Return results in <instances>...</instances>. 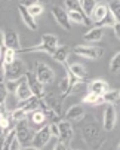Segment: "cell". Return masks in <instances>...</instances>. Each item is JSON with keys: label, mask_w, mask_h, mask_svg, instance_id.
I'll return each instance as SVG.
<instances>
[{"label": "cell", "mask_w": 120, "mask_h": 150, "mask_svg": "<svg viewBox=\"0 0 120 150\" xmlns=\"http://www.w3.org/2000/svg\"><path fill=\"white\" fill-rule=\"evenodd\" d=\"M82 126H80V134H82V140L91 150H98L101 149L102 144L105 143V135L104 129L96 123L93 117L85 116L82 119Z\"/></svg>", "instance_id": "6da1fadb"}, {"label": "cell", "mask_w": 120, "mask_h": 150, "mask_svg": "<svg viewBox=\"0 0 120 150\" xmlns=\"http://www.w3.org/2000/svg\"><path fill=\"white\" fill-rule=\"evenodd\" d=\"M40 109H49L58 113L59 116H62V98L58 97L56 92H45V95L40 98Z\"/></svg>", "instance_id": "7a4b0ae2"}, {"label": "cell", "mask_w": 120, "mask_h": 150, "mask_svg": "<svg viewBox=\"0 0 120 150\" xmlns=\"http://www.w3.org/2000/svg\"><path fill=\"white\" fill-rule=\"evenodd\" d=\"M58 46V37L55 34H43L42 36V40L37 46H30L27 49H22V52H36V51H42V52H46V54H52L55 51V48Z\"/></svg>", "instance_id": "3957f363"}, {"label": "cell", "mask_w": 120, "mask_h": 150, "mask_svg": "<svg viewBox=\"0 0 120 150\" xmlns=\"http://www.w3.org/2000/svg\"><path fill=\"white\" fill-rule=\"evenodd\" d=\"M33 135H34V134H33V131H31V128L25 123V120L16 122V125H15V137H16V140L19 141L21 147L31 146Z\"/></svg>", "instance_id": "277c9868"}, {"label": "cell", "mask_w": 120, "mask_h": 150, "mask_svg": "<svg viewBox=\"0 0 120 150\" xmlns=\"http://www.w3.org/2000/svg\"><path fill=\"white\" fill-rule=\"evenodd\" d=\"M34 74H36V77L39 79V82L43 83L45 86H46V85H51V83L55 80V73H53V70L48 66L46 62H43V61H37V62H36Z\"/></svg>", "instance_id": "5b68a950"}, {"label": "cell", "mask_w": 120, "mask_h": 150, "mask_svg": "<svg viewBox=\"0 0 120 150\" xmlns=\"http://www.w3.org/2000/svg\"><path fill=\"white\" fill-rule=\"evenodd\" d=\"M73 52L79 57H83L88 59H98L104 55V49L99 46H92V45H77L74 46Z\"/></svg>", "instance_id": "8992f818"}, {"label": "cell", "mask_w": 120, "mask_h": 150, "mask_svg": "<svg viewBox=\"0 0 120 150\" xmlns=\"http://www.w3.org/2000/svg\"><path fill=\"white\" fill-rule=\"evenodd\" d=\"M27 69H25V64L22 59H15L13 62H11L9 66L5 67V76L8 77V80H15V79H21L24 77Z\"/></svg>", "instance_id": "52a82bcc"}, {"label": "cell", "mask_w": 120, "mask_h": 150, "mask_svg": "<svg viewBox=\"0 0 120 150\" xmlns=\"http://www.w3.org/2000/svg\"><path fill=\"white\" fill-rule=\"evenodd\" d=\"M24 77H25V82H27V85H28L31 94H33L34 97H37V98H42V97L45 95L46 89H45V85L39 82V79L36 77L34 71H25Z\"/></svg>", "instance_id": "ba28073f"}, {"label": "cell", "mask_w": 120, "mask_h": 150, "mask_svg": "<svg viewBox=\"0 0 120 150\" xmlns=\"http://www.w3.org/2000/svg\"><path fill=\"white\" fill-rule=\"evenodd\" d=\"M117 123V112H116V105L108 104L104 110V122H102V129L105 132H111Z\"/></svg>", "instance_id": "9c48e42d"}, {"label": "cell", "mask_w": 120, "mask_h": 150, "mask_svg": "<svg viewBox=\"0 0 120 150\" xmlns=\"http://www.w3.org/2000/svg\"><path fill=\"white\" fill-rule=\"evenodd\" d=\"M51 12H52V16L55 19V23L59 27L64 28L65 31H70L71 30V23H70V18H68V13H67L65 9L58 8V6H52Z\"/></svg>", "instance_id": "30bf717a"}, {"label": "cell", "mask_w": 120, "mask_h": 150, "mask_svg": "<svg viewBox=\"0 0 120 150\" xmlns=\"http://www.w3.org/2000/svg\"><path fill=\"white\" fill-rule=\"evenodd\" d=\"M51 138H52V137H51V134H49V128L45 125V126H42V128H39L37 132L33 135L31 146H33V147H37V149H42V147H45V146L49 143Z\"/></svg>", "instance_id": "8fae6325"}, {"label": "cell", "mask_w": 120, "mask_h": 150, "mask_svg": "<svg viewBox=\"0 0 120 150\" xmlns=\"http://www.w3.org/2000/svg\"><path fill=\"white\" fill-rule=\"evenodd\" d=\"M58 131H59V135H58V140L59 141H65V143H71L73 137H74V129L68 120H64L61 119L58 123Z\"/></svg>", "instance_id": "7c38bea8"}, {"label": "cell", "mask_w": 120, "mask_h": 150, "mask_svg": "<svg viewBox=\"0 0 120 150\" xmlns=\"http://www.w3.org/2000/svg\"><path fill=\"white\" fill-rule=\"evenodd\" d=\"M3 46L6 49L12 51H21V42H19V36L15 30H8L5 31V40H3Z\"/></svg>", "instance_id": "4fadbf2b"}, {"label": "cell", "mask_w": 120, "mask_h": 150, "mask_svg": "<svg viewBox=\"0 0 120 150\" xmlns=\"http://www.w3.org/2000/svg\"><path fill=\"white\" fill-rule=\"evenodd\" d=\"M62 66L79 80H88L89 79V71L86 70V67L83 66V64H80V62H73L70 64V66H67V64H62Z\"/></svg>", "instance_id": "5bb4252c"}, {"label": "cell", "mask_w": 120, "mask_h": 150, "mask_svg": "<svg viewBox=\"0 0 120 150\" xmlns=\"http://www.w3.org/2000/svg\"><path fill=\"white\" fill-rule=\"evenodd\" d=\"M85 109L80 104H74L71 105L70 109L65 112L64 115V120H68V122H82V119L85 117Z\"/></svg>", "instance_id": "9a60e30c"}, {"label": "cell", "mask_w": 120, "mask_h": 150, "mask_svg": "<svg viewBox=\"0 0 120 150\" xmlns=\"http://www.w3.org/2000/svg\"><path fill=\"white\" fill-rule=\"evenodd\" d=\"M108 6L105 2H101V3H96L93 11H92V15H91V21H93L95 24H98L99 21H102L107 15H108Z\"/></svg>", "instance_id": "2e32d148"}, {"label": "cell", "mask_w": 120, "mask_h": 150, "mask_svg": "<svg viewBox=\"0 0 120 150\" xmlns=\"http://www.w3.org/2000/svg\"><path fill=\"white\" fill-rule=\"evenodd\" d=\"M68 55H70V46L68 45H58L55 48V51L51 54V57L55 61H58L59 64H65Z\"/></svg>", "instance_id": "e0dca14e"}, {"label": "cell", "mask_w": 120, "mask_h": 150, "mask_svg": "<svg viewBox=\"0 0 120 150\" xmlns=\"http://www.w3.org/2000/svg\"><path fill=\"white\" fill-rule=\"evenodd\" d=\"M18 12H19V16H21L22 23H24V24L28 27V30L36 31V30H37V23H36V18H33V16L28 13L27 8H24V6H21V5H18Z\"/></svg>", "instance_id": "ac0fdd59"}, {"label": "cell", "mask_w": 120, "mask_h": 150, "mask_svg": "<svg viewBox=\"0 0 120 150\" xmlns=\"http://www.w3.org/2000/svg\"><path fill=\"white\" fill-rule=\"evenodd\" d=\"M19 107L27 113V115H30V113H33V112H36V110H39L40 109V98H37V97H30L28 100H25V101H21L19 103Z\"/></svg>", "instance_id": "d6986e66"}, {"label": "cell", "mask_w": 120, "mask_h": 150, "mask_svg": "<svg viewBox=\"0 0 120 150\" xmlns=\"http://www.w3.org/2000/svg\"><path fill=\"white\" fill-rule=\"evenodd\" d=\"M107 89H110V86H108V83L105 80H102V79L92 80L88 85V91L89 92H93V94H98V95H102Z\"/></svg>", "instance_id": "ffe728a7"}, {"label": "cell", "mask_w": 120, "mask_h": 150, "mask_svg": "<svg viewBox=\"0 0 120 150\" xmlns=\"http://www.w3.org/2000/svg\"><path fill=\"white\" fill-rule=\"evenodd\" d=\"M67 13H68V18H70V23L82 24V25H91L92 24L91 18H88L82 11H71V12H67Z\"/></svg>", "instance_id": "44dd1931"}, {"label": "cell", "mask_w": 120, "mask_h": 150, "mask_svg": "<svg viewBox=\"0 0 120 150\" xmlns=\"http://www.w3.org/2000/svg\"><path fill=\"white\" fill-rule=\"evenodd\" d=\"M70 86H71V83H70V71L67 70V76H64L58 83V92H59V97H61L62 100L70 95Z\"/></svg>", "instance_id": "7402d4cb"}, {"label": "cell", "mask_w": 120, "mask_h": 150, "mask_svg": "<svg viewBox=\"0 0 120 150\" xmlns=\"http://www.w3.org/2000/svg\"><path fill=\"white\" fill-rule=\"evenodd\" d=\"M102 36H104V30L101 27H92L83 34V40H86V42H99V40H102Z\"/></svg>", "instance_id": "603a6c76"}, {"label": "cell", "mask_w": 120, "mask_h": 150, "mask_svg": "<svg viewBox=\"0 0 120 150\" xmlns=\"http://www.w3.org/2000/svg\"><path fill=\"white\" fill-rule=\"evenodd\" d=\"M28 116H30V123H31V126H36V128L45 126V123H46V116H45L43 110L39 109V110L30 113Z\"/></svg>", "instance_id": "cb8c5ba5"}, {"label": "cell", "mask_w": 120, "mask_h": 150, "mask_svg": "<svg viewBox=\"0 0 120 150\" xmlns=\"http://www.w3.org/2000/svg\"><path fill=\"white\" fill-rule=\"evenodd\" d=\"M15 95H16V98H18L19 101H25V100H28L30 97H33V94H31V91H30V88H28L25 79L19 83V86H18L16 91H15Z\"/></svg>", "instance_id": "d4e9b609"}, {"label": "cell", "mask_w": 120, "mask_h": 150, "mask_svg": "<svg viewBox=\"0 0 120 150\" xmlns=\"http://www.w3.org/2000/svg\"><path fill=\"white\" fill-rule=\"evenodd\" d=\"M101 97H102V101H104V103L116 105V104L119 103L120 92H119V89H107V91H105Z\"/></svg>", "instance_id": "484cf974"}, {"label": "cell", "mask_w": 120, "mask_h": 150, "mask_svg": "<svg viewBox=\"0 0 120 150\" xmlns=\"http://www.w3.org/2000/svg\"><path fill=\"white\" fill-rule=\"evenodd\" d=\"M16 51H12V49H3V52H2V55H0V61H2V64L6 67V66H9L11 62H13L15 59H16Z\"/></svg>", "instance_id": "4316f807"}, {"label": "cell", "mask_w": 120, "mask_h": 150, "mask_svg": "<svg viewBox=\"0 0 120 150\" xmlns=\"http://www.w3.org/2000/svg\"><path fill=\"white\" fill-rule=\"evenodd\" d=\"M82 101H83V103H86V104H91V105H99V104H102V103H104L101 95L93 94V92H89V91H88V94L83 97V100H82Z\"/></svg>", "instance_id": "83f0119b"}, {"label": "cell", "mask_w": 120, "mask_h": 150, "mask_svg": "<svg viewBox=\"0 0 120 150\" xmlns=\"http://www.w3.org/2000/svg\"><path fill=\"white\" fill-rule=\"evenodd\" d=\"M107 6H108V12L111 13V16L119 21V18H120V0H108Z\"/></svg>", "instance_id": "f1b7e54d"}, {"label": "cell", "mask_w": 120, "mask_h": 150, "mask_svg": "<svg viewBox=\"0 0 120 150\" xmlns=\"http://www.w3.org/2000/svg\"><path fill=\"white\" fill-rule=\"evenodd\" d=\"M95 5H96L95 0H80V9H82V12H83L88 18H91Z\"/></svg>", "instance_id": "f546056e"}, {"label": "cell", "mask_w": 120, "mask_h": 150, "mask_svg": "<svg viewBox=\"0 0 120 150\" xmlns=\"http://www.w3.org/2000/svg\"><path fill=\"white\" fill-rule=\"evenodd\" d=\"M85 89H88V83L85 80H76L74 83H71V86H70V95L79 94V92H82Z\"/></svg>", "instance_id": "4dcf8cb0"}, {"label": "cell", "mask_w": 120, "mask_h": 150, "mask_svg": "<svg viewBox=\"0 0 120 150\" xmlns=\"http://www.w3.org/2000/svg\"><path fill=\"white\" fill-rule=\"evenodd\" d=\"M11 117H12L13 122H21V120H27L28 115L21 109V107H18V109H15V110L11 113Z\"/></svg>", "instance_id": "1f68e13d"}, {"label": "cell", "mask_w": 120, "mask_h": 150, "mask_svg": "<svg viewBox=\"0 0 120 150\" xmlns=\"http://www.w3.org/2000/svg\"><path fill=\"white\" fill-rule=\"evenodd\" d=\"M119 70H120V52L117 51L110 61V71L116 74V73H119Z\"/></svg>", "instance_id": "d6a6232c"}, {"label": "cell", "mask_w": 120, "mask_h": 150, "mask_svg": "<svg viewBox=\"0 0 120 150\" xmlns=\"http://www.w3.org/2000/svg\"><path fill=\"white\" fill-rule=\"evenodd\" d=\"M25 77H21V79H15V80H6L5 82V88L8 92H15L16 88L19 86V83H21Z\"/></svg>", "instance_id": "836d02e7"}, {"label": "cell", "mask_w": 120, "mask_h": 150, "mask_svg": "<svg viewBox=\"0 0 120 150\" xmlns=\"http://www.w3.org/2000/svg\"><path fill=\"white\" fill-rule=\"evenodd\" d=\"M27 11H28V13L33 16V18H37V16H40L43 13V6L40 5V3H36V5H31V6H28L27 8Z\"/></svg>", "instance_id": "e575fe53"}, {"label": "cell", "mask_w": 120, "mask_h": 150, "mask_svg": "<svg viewBox=\"0 0 120 150\" xmlns=\"http://www.w3.org/2000/svg\"><path fill=\"white\" fill-rule=\"evenodd\" d=\"M116 23H117V19H114V18L111 16V13H108L102 21H99L95 27H101V28H104V27H113Z\"/></svg>", "instance_id": "d590c367"}, {"label": "cell", "mask_w": 120, "mask_h": 150, "mask_svg": "<svg viewBox=\"0 0 120 150\" xmlns=\"http://www.w3.org/2000/svg\"><path fill=\"white\" fill-rule=\"evenodd\" d=\"M64 5H65L67 12H71V11H82V9H80V0H64Z\"/></svg>", "instance_id": "8d00e7d4"}, {"label": "cell", "mask_w": 120, "mask_h": 150, "mask_svg": "<svg viewBox=\"0 0 120 150\" xmlns=\"http://www.w3.org/2000/svg\"><path fill=\"white\" fill-rule=\"evenodd\" d=\"M8 91L5 88V83H0V104H5L6 103V98H8Z\"/></svg>", "instance_id": "74e56055"}, {"label": "cell", "mask_w": 120, "mask_h": 150, "mask_svg": "<svg viewBox=\"0 0 120 150\" xmlns=\"http://www.w3.org/2000/svg\"><path fill=\"white\" fill-rule=\"evenodd\" d=\"M53 150H70V143H65V141H59L55 144Z\"/></svg>", "instance_id": "f35d334b"}, {"label": "cell", "mask_w": 120, "mask_h": 150, "mask_svg": "<svg viewBox=\"0 0 120 150\" xmlns=\"http://www.w3.org/2000/svg\"><path fill=\"white\" fill-rule=\"evenodd\" d=\"M48 128H49V134H51V137H55V138H58V135H59V131H58V125H56V123H51Z\"/></svg>", "instance_id": "ab89813d"}, {"label": "cell", "mask_w": 120, "mask_h": 150, "mask_svg": "<svg viewBox=\"0 0 120 150\" xmlns=\"http://www.w3.org/2000/svg\"><path fill=\"white\" fill-rule=\"evenodd\" d=\"M36 3H39V0H19V5L24 8H28V6L36 5Z\"/></svg>", "instance_id": "60d3db41"}, {"label": "cell", "mask_w": 120, "mask_h": 150, "mask_svg": "<svg viewBox=\"0 0 120 150\" xmlns=\"http://www.w3.org/2000/svg\"><path fill=\"white\" fill-rule=\"evenodd\" d=\"M9 150H21V144H19V141L16 140V137H15V140L11 143V146H9Z\"/></svg>", "instance_id": "b9f144b4"}, {"label": "cell", "mask_w": 120, "mask_h": 150, "mask_svg": "<svg viewBox=\"0 0 120 150\" xmlns=\"http://www.w3.org/2000/svg\"><path fill=\"white\" fill-rule=\"evenodd\" d=\"M111 28H113V31H114V36H116L117 39H120V23H119V21H117V23H116Z\"/></svg>", "instance_id": "7bdbcfd3"}, {"label": "cell", "mask_w": 120, "mask_h": 150, "mask_svg": "<svg viewBox=\"0 0 120 150\" xmlns=\"http://www.w3.org/2000/svg\"><path fill=\"white\" fill-rule=\"evenodd\" d=\"M5 79H6V76H5V66L2 64V61H0V83H5Z\"/></svg>", "instance_id": "ee69618b"}, {"label": "cell", "mask_w": 120, "mask_h": 150, "mask_svg": "<svg viewBox=\"0 0 120 150\" xmlns=\"http://www.w3.org/2000/svg\"><path fill=\"white\" fill-rule=\"evenodd\" d=\"M3 40H5V31L0 28V49L3 48Z\"/></svg>", "instance_id": "f6af8a7d"}, {"label": "cell", "mask_w": 120, "mask_h": 150, "mask_svg": "<svg viewBox=\"0 0 120 150\" xmlns=\"http://www.w3.org/2000/svg\"><path fill=\"white\" fill-rule=\"evenodd\" d=\"M21 150H42V149H37L33 146H25V147H21Z\"/></svg>", "instance_id": "bcb514c9"}, {"label": "cell", "mask_w": 120, "mask_h": 150, "mask_svg": "<svg viewBox=\"0 0 120 150\" xmlns=\"http://www.w3.org/2000/svg\"><path fill=\"white\" fill-rule=\"evenodd\" d=\"M6 112V109H5V104H0V115H3Z\"/></svg>", "instance_id": "7dc6e473"}, {"label": "cell", "mask_w": 120, "mask_h": 150, "mask_svg": "<svg viewBox=\"0 0 120 150\" xmlns=\"http://www.w3.org/2000/svg\"><path fill=\"white\" fill-rule=\"evenodd\" d=\"M43 2H46V3H51V2H53V0H43Z\"/></svg>", "instance_id": "c3c4849f"}, {"label": "cell", "mask_w": 120, "mask_h": 150, "mask_svg": "<svg viewBox=\"0 0 120 150\" xmlns=\"http://www.w3.org/2000/svg\"><path fill=\"white\" fill-rule=\"evenodd\" d=\"M0 150H2V144H0Z\"/></svg>", "instance_id": "681fc988"}, {"label": "cell", "mask_w": 120, "mask_h": 150, "mask_svg": "<svg viewBox=\"0 0 120 150\" xmlns=\"http://www.w3.org/2000/svg\"><path fill=\"white\" fill-rule=\"evenodd\" d=\"M0 144H2V141H0Z\"/></svg>", "instance_id": "f907efd6"}]
</instances>
